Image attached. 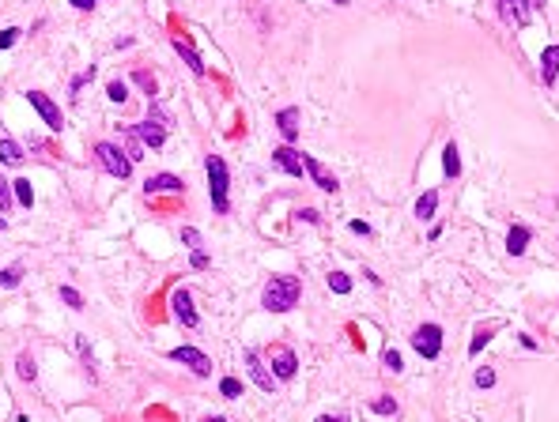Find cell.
I'll return each instance as SVG.
<instances>
[{"mask_svg": "<svg viewBox=\"0 0 559 422\" xmlns=\"http://www.w3.org/2000/svg\"><path fill=\"white\" fill-rule=\"evenodd\" d=\"M303 298V279L299 276H273L261 290V306L268 313H291Z\"/></svg>", "mask_w": 559, "mask_h": 422, "instance_id": "cell-1", "label": "cell"}, {"mask_svg": "<svg viewBox=\"0 0 559 422\" xmlns=\"http://www.w3.org/2000/svg\"><path fill=\"white\" fill-rule=\"evenodd\" d=\"M204 170H208V196H212V208L219 215L231 211V170L219 155L204 158Z\"/></svg>", "mask_w": 559, "mask_h": 422, "instance_id": "cell-2", "label": "cell"}, {"mask_svg": "<svg viewBox=\"0 0 559 422\" xmlns=\"http://www.w3.org/2000/svg\"><path fill=\"white\" fill-rule=\"evenodd\" d=\"M95 158H99V166H102V170H106L110 177H121V181H125V177L133 174V158L121 151L117 144H110V140L95 144Z\"/></svg>", "mask_w": 559, "mask_h": 422, "instance_id": "cell-3", "label": "cell"}, {"mask_svg": "<svg viewBox=\"0 0 559 422\" xmlns=\"http://www.w3.org/2000/svg\"><path fill=\"white\" fill-rule=\"evenodd\" d=\"M412 351L419 354V359L435 362L442 354V328L439 324H419L412 332Z\"/></svg>", "mask_w": 559, "mask_h": 422, "instance_id": "cell-4", "label": "cell"}, {"mask_svg": "<svg viewBox=\"0 0 559 422\" xmlns=\"http://www.w3.org/2000/svg\"><path fill=\"white\" fill-rule=\"evenodd\" d=\"M242 362H246V373H249V381H254L261 392H268V396H273L280 381L273 377V370H268V362H261V354L254 351V347H246V351H242Z\"/></svg>", "mask_w": 559, "mask_h": 422, "instance_id": "cell-5", "label": "cell"}, {"mask_svg": "<svg viewBox=\"0 0 559 422\" xmlns=\"http://www.w3.org/2000/svg\"><path fill=\"white\" fill-rule=\"evenodd\" d=\"M170 362H182L189 373L197 377H212V359L201 351V347H174L170 351Z\"/></svg>", "mask_w": 559, "mask_h": 422, "instance_id": "cell-6", "label": "cell"}, {"mask_svg": "<svg viewBox=\"0 0 559 422\" xmlns=\"http://www.w3.org/2000/svg\"><path fill=\"white\" fill-rule=\"evenodd\" d=\"M27 102L38 110V117L45 121V128H50V133H61V128H64V117H61L57 102H53L50 95H42V91H27Z\"/></svg>", "mask_w": 559, "mask_h": 422, "instance_id": "cell-7", "label": "cell"}, {"mask_svg": "<svg viewBox=\"0 0 559 422\" xmlns=\"http://www.w3.org/2000/svg\"><path fill=\"white\" fill-rule=\"evenodd\" d=\"M495 12L510 27H529V20H533V0H495Z\"/></svg>", "mask_w": 559, "mask_h": 422, "instance_id": "cell-8", "label": "cell"}, {"mask_svg": "<svg viewBox=\"0 0 559 422\" xmlns=\"http://www.w3.org/2000/svg\"><path fill=\"white\" fill-rule=\"evenodd\" d=\"M268 370H273L276 381H291L299 373V359H295L291 347H273L268 351Z\"/></svg>", "mask_w": 559, "mask_h": 422, "instance_id": "cell-9", "label": "cell"}, {"mask_svg": "<svg viewBox=\"0 0 559 422\" xmlns=\"http://www.w3.org/2000/svg\"><path fill=\"white\" fill-rule=\"evenodd\" d=\"M170 313L178 317V321L185 324V328H197L201 324V317H197V306H193V294L185 287H178L170 294Z\"/></svg>", "mask_w": 559, "mask_h": 422, "instance_id": "cell-10", "label": "cell"}, {"mask_svg": "<svg viewBox=\"0 0 559 422\" xmlns=\"http://www.w3.org/2000/svg\"><path fill=\"white\" fill-rule=\"evenodd\" d=\"M273 166H276V170H284V174H291V177H303V151H295L291 144L276 147V151H273Z\"/></svg>", "mask_w": 559, "mask_h": 422, "instance_id": "cell-11", "label": "cell"}, {"mask_svg": "<svg viewBox=\"0 0 559 422\" xmlns=\"http://www.w3.org/2000/svg\"><path fill=\"white\" fill-rule=\"evenodd\" d=\"M303 170L314 177V185H318L321 193H337V189H340V181H337V177H333L329 170H325V166H321L314 155H303Z\"/></svg>", "mask_w": 559, "mask_h": 422, "instance_id": "cell-12", "label": "cell"}, {"mask_svg": "<svg viewBox=\"0 0 559 422\" xmlns=\"http://www.w3.org/2000/svg\"><path fill=\"white\" fill-rule=\"evenodd\" d=\"M159 193H185V181L178 174H155L144 181V196H159Z\"/></svg>", "mask_w": 559, "mask_h": 422, "instance_id": "cell-13", "label": "cell"}, {"mask_svg": "<svg viewBox=\"0 0 559 422\" xmlns=\"http://www.w3.org/2000/svg\"><path fill=\"white\" fill-rule=\"evenodd\" d=\"M136 136H140V144H147L152 151H159V147L166 144V128L159 125V121H152V117H144L136 125Z\"/></svg>", "mask_w": 559, "mask_h": 422, "instance_id": "cell-14", "label": "cell"}, {"mask_svg": "<svg viewBox=\"0 0 559 422\" xmlns=\"http://www.w3.org/2000/svg\"><path fill=\"white\" fill-rule=\"evenodd\" d=\"M276 128H280V136L287 140V144H295V140H299V110L295 106H284L276 114Z\"/></svg>", "mask_w": 559, "mask_h": 422, "instance_id": "cell-15", "label": "cell"}, {"mask_svg": "<svg viewBox=\"0 0 559 422\" xmlns=\"http://www.w3.org/2000/svg\"><path fill=\"white\" fill-rule=\"evenodd\" d=\"M170 45H174V53H178V57H182L185 64H189V72H193V76H204V61H201V53L193 50V45L182 38V34H174V38H170Z\"/></svg>", "mask_w": 559, "mask_h": 422, "instance_id": "cell-16", "label": "cell"}, {"mask_svg": "<svg viewBox=\"0 0 559 422\" xmlns=\"http://www.w3.org/2000/svg\"><path fill=\"white\" fill-rule=\"evenodd\" d=\"M540 80H544V87H556V80H559V45H548V50L540 53Z\"/></svg>", "mask_w": 559, "mask_h": 422, "instance_id": "cell-17", "label": "cell"}, {"mask_svg": "<svg viewBox=\"0 0 559 422\" xmlns=\"http://www.w3.org/2000/svg\"><path fill=\"white\" fill-rule=\"evenodd\" d=\"M529 238H533V234H529V227L514 223V227H510V234H507V253H510V257H525Z\"/></svg>", "mask_w": 559, "mask_h": 422, "instance_id": "cell-18", "label": "cell"}, {"mask_svg": "<svg viewBox=\"0 0 559 422\" xmlns=\"http://www.w3.org/2000/svg\"><path fill=\"white\" fill-rule=\"evenodd\" d=\"M412 211H416V219H419V223L435 219V211H439V189H427V193L416 200V208H412Z\"/></svg>", "mask_w": 559, "mask_h": 422, "instance_id": "cell-19", "label": "cell"}, {"mask_svg": "<svg viewBox=\"0 0 559 422\" xmlns=\"http://www.w3.org/2000/svg\"><path fill=\"white\" fill-rule=\"evenodd\" d=\"M442 174L450 177V181H453V177L461 174V147L453 144V140H450V144L442 147Z\"/></svg>", "mask_w": 559, "mask_h": 422, "instance_id": "cell-20", "label": "cell"}, {"mask_svg": "<svg viewBox=\"0 0 559 422\" xmlns=\"http://www.w3.org/2000/svg\"><path fill=\"white\" fill-rule=\"evenodd\" d=\"M23 158L27 155H23V147L15 144V140H8V136L0 140V163L4 166H23Z\"/></svg>", "mask_w": 559, "mask_h": 422, "instance_id": "cell-21", "label": "cell"}, {"mask_svg": "<svg viewBox=\"0 0 559 422\" xmlns=\"http://www.w3.org/2000/svg\"><path fill=\"white\" fill-rule=\"evenodd\" d=\"M121 136H125V155H129V158H133V166H136V163H140V158H144V144H140V136H136V128H125V133H121Z\"/></svg>", "mask_w": 559, "mask_h": 422, "instance_id": "cell-22", "label": "cell"}, {"mask_svg": "<svg viewBox=\"0 0 559 422\" xmlns=\"http://www.w3.org/2000/svg\"><path fill=\"white\" fill-rule=\"evenodd\" d=\"M15 373H20L23 381H34V377H38V366H34V354H31V351H23L20 359H15Z\"/></svg>", "mask_w": 559, "mask_h": 422, "instance_id": "cell-23", "label": "cell"}, {"mask_svg": "<svg viewBox=\"0 0 559 422\" xmlns=\"http://www.w3.org/2000/svg\"><path fill=\"white\" fill-rule=\"evenodd\" d=\"M12 193H15V200H20L23 208H31V204H34V189H31V181H27V177H15V181H12Z\"/></svg>", "mask_w": 559, "mask_h": 422, "instance_id": "cell-24", "label": "cell"}, {"mask_svg": "<svg viewBox=\"0 0 559 422\" xmlns=\"http://www.w3.org/2000/svg\"><path fill=\"white\" fill-rule=\"evenodd\" d=\"M491 340H495V332H491V328H477V336H472V343H469V354L477 359V354H480Z\"/></svg>", "mask_w": 559, "mask_h": 422, "instance_id": "cell-25", "label": "cell"}, {"mask_svg": "<svg viewBox=\"0 0 559 422\" xmlns=\"http://www.w3.org/2000/svg\"><path fill=\"white\" fill-rule=\"evenodd\" d=\"M133 83H136V87H140V91H144V95H147V98H155V76H152V72H144V68H136V72H133Z\"/></svg>", "mask_w": 559, "mask_h": 422, "instance_id": "cell-26", "label": "cell"}, {"mask_svg": "<svg viewBox=\"0 0 559 422\" xmlns=\"http://www.w3.org/2000/svg\"><path fill=\"white\" fill-rule=\"evenodd\" d=\"M20 283H23V264H12V268L0 271V287L12 290V287H20Z\"/></svg>", "mask_w": 559, "mask_h": 422, "instance_id": "cell-27", "label": "cell"}, {"mask_svg": "<svg viewBox=\"0 0 559 422\" xmlns=\"http://www.w3.org/2000/svg\"><path fill=\"white\" fill-rule=\"evenodd\" d=\"M329 290L348 294V290H351V276H344V271H329Z\"/></svg>", "mask_w": 559, "mask_h": 422, "instance_id": "cell-28", "label": "cell"}, {"mask_svg": "<svg viewBox=\"0 0 559 422\" xmlns=\"http://www.w3.org/2000/svg\"><path fill=\"white\" fill-rule=\"evenodd\" d=\"M370 411H375V415H397V400L378 396V400H370Z\"/></svg>", "mask_w": 559, "mask_h": 422, "instance_id": "cell-29", "label": "cell"}, {"mask_svg": "<svg viewBox=\"0 0 559 422\" xmlns=\"http://www.w3.org/2000/svg\"><path fill=\"white\" fill-rule=\"evenodd\" d=\"M147 117H152V121H159V125L166 128V133H170V128H174V117H170V110L155 106V102H152V110H147Z\"/></svg>", "mask_w": 559, "mask_h": 422, "instance_id": "cell-30", "label": "cell"}, {"mask_svg": "<svg viewBox=\"0 0 559 422\" xmlns=\"http://www.w3.org/2000/svg\"><path fill=\"white\" fill-rule=\"evenodd\" d=\"M106 95H110V102H125V98H129V83H125V80H110Z\"/></svg>", "mask_w": 559, "mask_h": 422, "instance_id": "cell-31", "label": "cell"}, {"mask_svg": "<svg viewBox=\"0 0 559 422\" xmlns=\"http://www.w3.org/2000/svg\"><path fill=\"white\" fill-rule=\"evenodd\" d=\"M219 392H223L227 400H238V396H242V381H238V377H223V381H219Z\"/></svg>", "mask_w": 559, "mask_h": 422, "instance_id": "cell-32", "label": "cell"}, {"mask_svg": "<svg viewBox=\"0 0 559 422\" xmlns=\"http://www.w3.org/2000/svg\"><path fill=\"white\" fill-rule=\"evenodd\" d=\"M472 381H477V389H491V384H495V370H491V366H480V370L472 373Z\"/></svg>", "mask_w": 559, "mask_h": 422, "instance_id": "cell-33", "label": "cell"}, {"mask_svg": "<svg viewBox=\"0 0 559 422\" xmlns=\"http://www.w3.org/2000/svg\"><path fill=\"white\" fill-rule=\"evenodd\" d=\"M12 200H15L12 181H8V177H0V211H12Z\"/></svg>", "mask_w": 559, "mask_h": 422, "instance_id": "cell-34", "label": "cell"}, {"mask_svg": "<svg viewBox=\"0 0 559 422\" xmlns=\"http://www.w3.org/2000/svg\"><path fill=\"white\" fill-rule=\"evenodd\" d=\"M61 302L68 306V309H83V298H80L76 287H61Z\"/></svg>", "mask_w": 559, "mask_h": 422, "instance_id": "cell-35", "label": "cell"}, {"mask_svg": "<svg viewBox=\"0 0 559 422\" xmlns=\"http://www.w3.org/2000/svg\"><path fill=\"white\" fill-rule=\"evenodd\" d=\"M382 362H386V370H389V373H400V370H405V362H400V351H393V347H389V351L382 354Z\"/></svg>", "mask_w": 559, "mask_h": 422, "instance_id": "cell-36", "label": "cell"}, {"mask_svg": "<svg viewBox=\"0 0 559 422\" xmlns=\"http://www.w3.org/2000/svg\"><path fill=\"white\" fill-rule=\"evenodd\" d=\"M182 246L185 249H201V230L197 227H185L182 230Z\"/></svg>", "mask_w": 559, "mask_h": 422, "instance_id": "cell-37", "label": "cell"}, {"mask_svg": "<svg viewBox=\"0 0 559 422\" xmlns=\"http://www.w3.org/2000/svg\"><path fill=\"white\" fill-rule=\"evenodd\" d=\"M15 42H20V27H8V31H0V50H12Z\"/></svg>", "mask_w": 559, "mask_h": 422, "instance_id": "cell-38", "label": "cell"}, {"mask_svg": "<svg viewBox=\"0 0 559 422\" xmlns=\"http://www.w3.org/2000/svg\"><path fill=\"white\" fill-rule=\"evenodd\" d=\"M87 80H95V64H91L87 72H80V76L68 83V91H72V95H80V87H83V83H87Z\"/></svg>", "mask_w": 559, "mask_h": 422, "instance_id": "cell-39", "label": "cell"}, {"mask_svg": "<svg viewBox=\"0 0 559 422\" xmlns=\"http://www.w3.org/2000/svg\"><path fill=\"white\" fill-rule=\"evenodd\" d=\"M348 227H351V234H359V238H367V234H370V223H363V219H351Z\"/></svg>", "mask_w": 559, "mask_h": 422, "instance_id": "cell-40", "label": "cell"}, {"mask_svg": "<svg viewBox=\"0 0 559 422\" xmlns=\"http://www.w3.org/2000/svg\"><path fill=\"white\" fill-rule=\"evenodd\" d=\"M295 219H306V223H321V215L314 211V208H303V211H295Z\"/></svg>", "mask_w": 559, "mask_h": 422, "instance_id": "cell-41", "label": "cell"}, {"mask_svg": "<svg viewBox=\"0 0 559 422\" xmlns=\"http://www.w3.org/2000/svg\"><path fill=\"white\" fill-rule=\"evenodd\" d=\"M193 268H208V253L204 249H193Z\"/></svg>", "mask_w": 559, "mask_h": 422, "instance_id": "cell-42", "label": "cell"}, {"mask_svg": "<svg viewBox=\"0 0 559 422\" xmlns=\"http://www.w3.org/2000/svg\"><path fill=\"white\" fill-rule=\"evenodd\" d=\"M80 354H83V366L91 370V347H87V340H83V336H80Z\"/></svg>", "mask_w": 559, "mask_h": 422, "instance_id": "cell-43", "label": "cell"}, {"mask_svg": "<svg viewBox=\"0 0 559 422\" xmlns=\"http://www.w3.org/2000/svg\"><path fill=\"white\" fill-rule=\"evenodd\" d=\"M72 8H80V12H87V8H95V0H72Z\"/></svg>", "mask_w": 559, "mask_h": 422, "instance_id": "cell-44", "label": "cell"}, {"mask_svg": "<svg viewBox=\"0 0 559 422\" xmlns=\"http://www.w3.org/2000/svg\"><path fill=\"white\" fill-rule=\"evenodd\" d=\"M318 422H348V415H321Z\"/></svg>", "mask_w": 559, "mask_h": 422, "instance_id": "cell-45", "label": "cell"}, {"mask_svg": "<svg viewBox=\"0 0 559 422\" xmlns=\"http://www.w3.org/2000/svg\"><path fill=\"white\" fill-rule=\"evenodd\" d=\"M204 422H231V419H227V415H208Z\"/></svg>", "mask_w": 559, "mask_h": 422, "instance_id": "cell-46", "label": "cell"}, {"mask_svg": "<svg viewBox=\"0 0 559 422\" xmlns=\"http://www.w3.org/2000/svg\"><path fill=\"white\" fill-rule=\"evenodd\" d=\"M333 4H337V8H348V4H351V0H333Z\"/></svg>", "mask_w": 559, "mask_h": 422, "instance_id": "cell-47", "label": "cell"}, {"mask_svg": "<svg viewBox=\"0 0 559 422\" xmlns=\"http://www.w3.org/2000/svg\"><path fill=\"white\" fill-rule=\"evenodd\" d=\"M4 227H8V219H4V215H0V230H4Z\"/></svg>", "mask_w": 559, "mask_h": 422, "instance_id": "cell-48", "label": "cell"}, {"mask_svg": "<svg viewBox=\"0 0 559 422\" xmlns=\"http://www.w3.org/2000/svg\"><path fill=\"white\" fill-rule=\"evenodd\" d=\"M15 422H31V419H27V415H23V419H15Z\"/></svg>", "mask_w": 559, "mask_h": 422, "instance_id": "cell-49", "label": "cell"}]
</instances>
